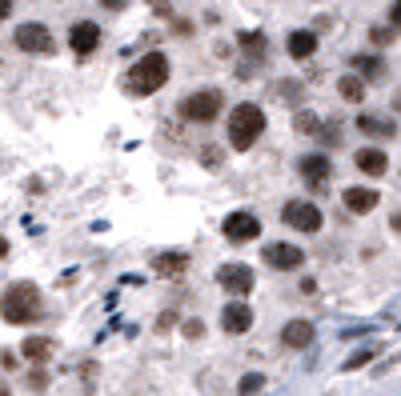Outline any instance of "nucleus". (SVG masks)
Wrapping results in <instances>:
<instances>
[{"instance_id":"obj_1","label":"nucleus","mask_w":401,"mask_h":396,"mask_svg":"<svg viewBox=\"0 0 401 396\" xmlns=\"http://www.w3.org/2000/svg\"><path fill=\"white\" fill-rule=\"evenodd\" d=\"M165 80H169V56L165 52H144L137 60V69H133V76H129V89L137 96H149V93H157Z\"/></svg>"},{"instance_id":"obj_2","label":"nucleus","mask_w":401,"mask_h":396,"mask_svg":"<svg viewBox=\"0 0 401 396\" xmlns=\"http://www.w3.org/2000/svg\"><path fill=\"white\" fill-rule=\"evenodd\" d=\"M4 321L12 325H32L41 321V292L32 284H12L4 292Z\"/></svg>"},{"instance_id":"obj_3","label":"nucleus","mask_w":401,"mask_h":396,"mask_svg":"<svg viewBox=\"0 0 401 396\" xmlns=\"http://www.w3.org/2000/svg\"><path fill=\"white\" fill-rule=\"evenodd\" d=\"M265 132V113H261L257 104H237L233 117H229V140H233V148H253V140Z\"/></svg>"},{"instance_id":"obj_4","label":"nucleus","mask_w":401,"mask_h":396,"mask_svg":"<svg viewBox=\"0 0 401 396\" xmlns=\"http://www.w3.org/2000/svg\"><path fill=\"white\" fill-rule=\"evenodd\" d=\"M217 113H221V93H217V89H205V93H193V96L181 100V117L197 120V124L217 120Z\"/></svg>"},{"instance_id":"obj_5","label":"nucleus","mask_w":401,"mask_h":396,"mask_svg":"<svg viewBox=\"0 0 401 396\" xmlns=\"http://www.w3.org/2000/svg\"><path fill=\"white\" fill-rule=\"evenodd\" d=\"M281 216H285V224L297 229V233H317V229H321V209L309 205V200H293V205H285Z\"/></svg>"},{"instance_id":"obj_6","label":"nucleus","mask_w":401,"mask_h":396,"mask_svg":"<svg viewBox=\"0 0 401 396\" xmlns=\"http://www.w3.org/2000/svg\"><path fill=\"white\" fill-rule=\"evenodd\" d=\"M265 264H269V268H277V272H293V268H301V264H305V253H301L297 244L277 240V244H265Z\"/></svg>"},{"instance_id":"obj_7","label":"nucleus","mask_w":401,"mask_h":396,"mask_svg":"<svg viewBox=\"0 0 401 396\" xmlns=\"http://www.w3.org/2000/svg\"><path fill=\"white\" fill-rule=\"evenodd\" d=\"M217 280H221V288L233 292L237 301L253 292V272H249L245 264H221V268H217Z\"/></svg>"},{"instance_id":"obj_8","label":"nucleus","mask_w":401,"mask_h":396,"mask_svg":"<svg viewBox=\"0 0 401 396\" xmlns=\"http://www.w3.org/2000/svg\"><path fill=\"white\" fill-rule=\"evenodd\" d=\"M12 40H17L21 52H52V36H48V28H45V24H36V21L21 24Z\"/></svg>"},{"instance_id":"obj_9","label":"nucleus","mask_w":401,"mask_h":396,"mask_svg":"<svg viewBox=\"0 0 401 396\" xmlns=\"http://www.w3.org/2000/svg\"><path fill=\"white\" fill-rule=\"evenodd\" d=\"M261 233L257 216L253 212H233V216H225V236L233 240V244H245V240H253Z\"/></svg>"},{"instance_id":"obj_10","label":"nucleus","mask_w":401,"mask_h":396,"mask_svg":"<svg viewBox=\"0 0 401 396\" xmlns=\"http://www.w3.org/2000/svg\"><path fill=\"white\" fill-rule=\"evenodd\" d=\"M221 325H225V332H233V336L249 332V328H253V312H249V304L245 301H229L225 304V312H221Z\"/></svg>"},{"instance_id":"obj_11","label":"nucleus","mask_w":401,"mask_h":396,"mask_svg":"<svg viewBox=\"0 0 401 396\" xmlns=\"http://www.w3.org/2000/svg\"><path fill=\"white\" fill-rule=\"evenodd\" d=\"M301 176H305V185L309 188H321V185H329V176H333V164H329V156H301Z\"/></svg>"},{"instance_id":"obj_12","label":"nucleus","mask_w":401,"mask_h":396,"mask_svg":"<svg viewBox=\"0 0 401 396\" xmlns=\"http://www.w3.org/2000/svg\"><path fill=\"white\" fill-rule=\"evenodd\" d=\"M69 45H72V52H93L96 45H100V28H96L93 21H80V24H72L69 28Z\"/></svg>"},{"instance_id":"obj_13","label":"nucleus","mask_w":401,"mask_h":396,"mask_svg":"<svg viewBox=\"0 0 401 396\" xmlns=\"http://www.w3.org/2000/svg\"><path fill=\"white\" fill-rule=\"evenodd\" d=\"M357 168H361V172H369V176H381V172H385V168H389V161H385V152H381V148H357Z\"/></svg>"},{"instance_id":"obj_14","label":"nucleus","mask_w":401,"mask_h":396,"mask_svg":"<svg viewBox=\"0 0 401 396\" xmlns=\"http://www.w3.org/2000/svg\"><path fill=\"white\" fill-rule=\"evenodd\" d=\"M281 340L289 349H305L309 340H313V325H309V321H289L285 332H281Z\"/></svg>"},{"instance_id":"obj_15","label":"nucleus","mask_w":401,"mask_h":396,"mask_svg":"<svg viewBox=\"0 0 401 396\" xmlns=\"http://www.w3.org/2000/svg\"><path fill=\"white\" fill-rule=\"evenodd\" d=\"M378 192L373 188H345V209L349 212H373Z\"/></svg>"},{"instance_id":"obj_16","label":"nucleus","mask_w":401,"mask_h":396,"mask_svg":"<svg viewBox=\"0 0 401 396\" xmlns=\"http://www.w3.org/2000/svg\"><path fill=\"white\" fill-rule=\"evenodd\" d=\"M313 52H317V36H313V32H293V36H289V56H293V60H305Z\"/></svg>"},{"instance_id":"obj_17","label":"nucleus","mask_w":401,"mask_h":396,"mask_svg":"<svg viewBox=\"0 0 401 396\" xmlns=\"http://www.w3.org/2000/svg\"><path fill=\"white\" fill-rule=\"evenodd\" d=\"M185 264H189L185 253H161V257H157V272H161V277H177V272H185Z\"/></svg>"},{"instance_id":"obj_18","label":"nucleus","mask_w":401,"mask_h":396,"mask_svg":"<svg viewBox=\"0 0 401 396\" xmlns=\"http://www.w3.org/2000/svg\"><path fill=\"white\" fill-rule=\"evenodd\" d=\"M21 352L28 356V360H36V364H41V360H48V356H52V340H41V336H28V340L21 345Z\"/></svg>"},{"instance_id":"obj_19","label":"nucleus","mask_w":401,"mask_h":396,"mask_svg":"<svg viewBox=\"0 0 401 396\" xmlns=\"http://www.w3.org/2000/svg\"><path fill=\"white\" fill-rule=\"evenodd\" d=\"M337 89H341V96H345V100H354V104H361V100H365V80H361V76H354V72H349V76H341V84H337Z\"/></svg>"},{"instance_id":"obj_20","label":"nucleus","mask_w":401,"mask_h":396,"mask_svg":"<svg viewBox=\"0 0 401 396\" xmlns=\"http://www.w3.org/2000/svg\"><path fill=\"white\" fill-rule=\"evenodd\" d=\"M357 128L369 132V137H393V124L381 117H357Z\"/></svg>"},{"instance_id":"obj_21","label":"nucleus","mask_w":401,"mask_h":396,"mask_svg":"<svg viewBox=\"0 0 401 396\" xmlns=\"http://www.w3.org/2000/svg\"><path fill=\"white\" fill-rule=\"evenodd\" d=\"M297 132H305V137H321V124H317V117L313 113H297Z\"/></svg>"},{"instance_id":"obj_22","label":"nucleus","mask_w":401,"mask_h":396,"mask_svg":"<svg viewBox=\"0 0 401 396\" xmlns=\"http://www.w3.org/2000/svg\"><path fill=\"white\" fill-rule=\"evenodd\" d=\"M241 48H245L249 56H265V36H261V32H245V36H241Z\"/></svg>"},{"instance_id":"obj_23","label":"nucleus","mask_w":401,"mask_h":396,"mask_svg":"<svg viewBox=\"0 0 401 396\" xmlns=\"http://www.w3.org/2000/svg\"><path fill=\"white\" fill-rule=\"evenodd\" d=\"M237 388H241V393H245V396H257L261 388H265V376H261V373H249V376H241V384H237Z\"/></svg>"},{"instance_id":"obj_24","label":"nucleus","mask_w":401,"mask_h":396,"mask_svg":"<svg viewBox=\"0 0 401 396\" xmlns=\"http://www.w3.org/2000/svg\"><path fill=\"white\" fill-rule=\"evenodd\" d=\"M354 65L357 69H365V76H381V72H385V65H381V60H369V56H357Z\"/></svg>"},{"instance_id":"obj_25","label":"nucleus","mask_w":401,"mask_h":396,"mask_svg":"<svg viewBox=\"0 0 401 396\" xmlns=\"http://www.w3.org/2000/svg\"><path fill=\"white\" fill-rule=\"evenodd\" d=\"M365 360H369V352H357V356H349V360H345V369H361Z\"/></svg>"},{"instance_id":"obj_26","label":"nucleus","mask_w":401,"mask_h":396,"mask_svg":"<svg viewBox=\"0 0 401 396\" xmlns=\"http://www.w3.org/2000/svg\"><path fill=\"white\" fill-rule=\"evenodd\" d=\"M389 24L401 28V0H393V8H389Z\"/></svg>"},{"instance_id":"obj_27","label":"nucleus","mask_w":401,"mask_h":396,"mask_svg":"<svg viewBox=\"0 0 401 396\" xmlns=\"http://www.w3.org/2000/svg\"><path fill=\"white\" fill-rule=\"evenodd\" d=\"M369 36H373V45H389V28H373Z\"/></svg>"},{"instance_id":"obj_28","label":"nucleus","mask_w":401,"mask_h":396,"mask_svg":"<svg viewBox=\"0 0 401 396\" xmlns=\"http://www.w3.org/2000/svg\"><path fill=\"white\" fill-rule=\"evenodd\" d=\"M201 328H205L201 321H185V336H201Z\"/></svg>"},{"instance_id":"obj_29","label":"nucleus","mask_w":401,"mask_h":396,"mask_svg":"<svg viewBox=\"0 0 401 396\" xmlns=\"http://www.w3.org/2000/svg\"><path fill=\"white\" fill-rule=\"evenodd\" d=\"M100 4H105V8H113V12H120V8H124L129 0H100Z\"/></svg>"},{"instance_id":"obj_30","label":"nucleus","mask_w":401,"mask_h":396,"mask_svg":"<svg viewBox=\"0 0 401 396\" xmlns=\"http://www.w3.org/2000/svg\"><path fill=\"white\" fill-rule=\"evenodd\" d=\"M8 12H12V0H0V21H4Z\"/></svg>"},{"instance_id":"obj_31","label":"nucleus","mask_w":401,"mask_h":396,"mask_svg":"<svg viewBox=\"0 0 401 396\" xmlns=\"http://www.w3.org/2000/svg\"><path fill=\"white\" fill-rule=\"evenodd\" d=\"M0 257H8V240L4 236H0Z\"/></svg>"},{"instance_id":"obj_32","label":"nucleus","mask_w":401,"mask_h":396,"mask_svg":"<svg viewBox=\"0 0 401 396\" xmlns=\"http://www.w3.org/2000/svg\"><path fill=\"white\" fill-rule=\"evenodd\" d=\"M389 224H393V229H398V233H401V212H398V216H393V220H389Z\"/></svg>"},{"instance_id":"obj_33","label":"nucleus","mask_w":401,"mask_h":396,"mask_svg":"<svg viewBox=\"0 0 401 396\" xmlns=\"http://www.w3.org/2000/svg\"><path fill=\"white\" fill-rule=\"evenodd\" d=\"M0 396H8V388H0Z\"/></svg>"},{"instance_id":"obj_34","label":"nucleus","mask_w":401,"mask_h":396,"mask_svg":"<svg viewBox=\"0 0 401 396\" xmlns=\"http://www.w3.org/2000/svg\"><path fill=\"white\" fill-rule=\"evenodd\" d=\"M398 113H401V96H398Z\"/></svg>"}]
</instances>
